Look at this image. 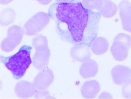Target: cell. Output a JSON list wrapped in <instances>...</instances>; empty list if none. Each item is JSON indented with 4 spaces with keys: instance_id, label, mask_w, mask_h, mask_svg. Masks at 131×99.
Masks as SVG:
<instances>
[{
    "instance_id": "obj_18",
    "label": "cell",
    "mask_w": 131,
    "mask_h": 99,
    "mask_svg": "<svg viewBox=\"0 0 131 99\" xmlns=\"http://www.w3.org/2000/svg\"><path fill=\"white\" fill-rule=\"evenodd\" d=\"M99 98H112L111 94L107 92H103L100 94Z\"/></svg>"
},
{
    "instance_id": "obj_19",
    "label": "cell",
    "mask_w": 131,
    "mask_h": 99,
    "mask_svg": "<svg viewBox=\"0 0 131 99\" xmlns=\"http://www.w3.org/2000/svg\"><path fill=\"white\" fill-rule=\"evenodd\" d=\"M35 1L43 5H47L51 2L52 0H35Z\"/></svg>"
},
{
    "instance_id": "obj_1",
    "label": "cell",
    "mask_w": 131,
    "mask_h": 99,
    "mask_svg": "<svg viewBox=\"0 0 131 99\" xmlns=\"http://www.w3.org/2000/svg\"><path fill=\"white\" fill-rule=\"evenodd\" d=\"M55 21L60 35L70 41L78 43L86 38H94L101 18L99 13L84 7L80 0L54 3L48 11Z\"/></svg>"
},
{
    "instance_id": "obj_21",
    "label": "cell",
    "mask_w": 131,
    "mask_h": 99,
    "mask_svg": "<svg viewBox=\"0 0 131 99\" xmlns=\"http://www.w3.org/2000/svg\"><path fill=\"white\" fill-rule=\"evenodd\" d=\"M71 1V0H55L56 2L58 3L67 2Z\"/></svg>"
},
{
    "instance_id": "obj_8",
    "label": "cell",
    "mask_w": 131,
    "mask_h": 99,
    "mask_svg": "<svg viewBox=\"0 0 131 99\" xmlns=\"http://www.w3.org/2000/svg\"><path fill=\"white\" fill-rule=\"evenodd\" d=\"M96 10L103 17L111 18L116 14L118 7L111 0H101Z\"/></svg>"
},
{
    "instance_id": "obj_3",
    "label": "cell",
    "mask_w": 131,
    "mask_h": 99,
    "mask_svg": "<svg viewBox=\"0 0 131 99\" xmlns=\"http://www.w3.org/2000/svg\"><path fill=\"white\" fill-rule=\"evenodd\" d=\"M50 17L46 13L40 12L31 17L25 23L24 28L27 35H34L43 29L49 23Z\"/></svg>"
},
{
    "instance_id": "obj_6",
    "label": "cell",
    "mask_w": 131,
    "mask_h": 99,
    "mask_svg": "<svg viewBox=\"0 0 131 99\" xmlns=\"http://www.w3.org/2000/svg\"><path fill=\"white\" fill-rule=\"evenodd\" d=\"M24 33V30L19 26H11L8 30L7 37L3 41V45H18L23 38Z\"/></svg>"
},
{
    "instance_id": "obj_7",
    "label": "cell",
    "mask_w": 131,
    "mask_h": 99,
    "mask_svg": "<svg viewBox=\"0 0 131 99\" xmlns=\"http://www.w3.org/2000/svg\"><path fill=\"white\" fill-rule=\"evenodd\" d=\"M100 89V84L96 80L86 81L81 87V95L85 98H94L96 96Z\"/></svg>"
},
{
    "instance_id": "obj_2",
    "label": "cell",
    "mask_w": 131,
    "mask_h": 99,
    "mask_svg": "<svg viewBox=\"0 0 131 99\" xmlns=\"http://www.w3.org/2000/svg\"><path fill=\"white\" fill-rule=\"evenodd\" d=\"M22 48L17 54L8 58L5 64L14 75L17 77L23 75L31 63L30 48L28 47Z\"/></svg>"
},
{
    "instance_id": "obj_11",
    "label": "cell",
    "mask_w": 131,
    "mask_h": 99,
    "mask_svg": "<svg viewBox=\"0 0 131 99\" xmlns=\"http://www.w3.org/2000/svg\"><path fill=\"white\" fill-rule=\"evenodd\" d=\"M109 46V43L106 39L103 37H99L92 42L91 50L95 55H101L106 53Z\"/></svg>"
},
{
    "instance_id": "obj_12",
    "label": "cell",
    "mask_w": 131,
    "mask_h": 99,
    "mask_svg": "<svg viewBox=\"0 0 131 99\" xmlns=\"http://www.w3.org/2000/svg\"><path fill=\"white\" fill-rule=\"evenodd\" d=\"M16 16L15 10L11 8L4 9L1 13V25L4 26L10 25L14 21Z\"/></svg>"
},
{
    "instance_id": "obj_5",
    "label": "cell",
    "mask_w": 131,
    "mask_h": 99,
    "mask_svg": "<svg viewBox=\"0 0 131 99\" xmlns=\"http://www.w3.org/2000/svg\"><path fill=\"white\" fill-rule=\"evenodd\" d=\"M70 54L73 59L80 62L90 60L91 57L90 48L84 43L74 46L71 50Z\"/></svg>"
},
{
    "instance_id": "obj_13",
    "label": "cell",
    "mask_w": 131,
    "mask_h": 99,
    "mask_svg": "<svg viewBox=\"0 0 131 99\" xmlns=\"http://www.w3.org/2000/svg\"><path fill=\"white\" fill-rule=\"evenodd\" d=\"M113 41L125 45L129 49L131 46L130 36L124 33L118 34L114 38Z\"/></svg>"
},
{
    "instance_id": "obj_4",
    "label": "cell",
    "mask_w": 131,
    "mask_h": 99,
    "mask_svg": "<svg viewBox=\"0 0 131 99\" xmlns=\"http://www.w3.org/2000/svg\"><path fill=\"white\" fill-rule=\"evenodd\" d=\"M113 82L116 85H121L131 78V70L128 67L118 65L111 71Z\"/></svg>"
},
{
    "instance_id": "obj_15",
    "label": "cell",
    "mask_w": 131,
    "mask_h": 99,
    "mask_svg": "<svg viewBox=\"0 0 131 99\" xmlns=\"http://www.w3.org/2000/svg\"><path fill=\"white\" fill-rule=\"evenodd\" d=\"M124 30L131 33V14L120 16Z\"/></svg>"
},
{
    "instance_id": "obj_10",
    "label": "cell",
    "mask_w": 131,
    "mask_h": 99,
    "mask_svg": "<svg viewBox=\"0 0 131 99\" xmlns=\"http://www.w3.org/2000/svg\"><path fill=\"white\" fill-rule=\"evenodd\" d=\"M129 49L125 45L113 41L110 48L112 55L116 61L122 62L127 59Z\"/></svg>"
},
{
    "instance_id": "obj_20",
    "label": "cell",
    "mask_w": 131,
    "mask_h": 99,
    "mask_svg": "<svg viewBox=\"0 0 131 99\" xmlns=\"http://www.w3.org/2000/svg\"><path fill=\"white\" fill-rule=\"evenodd\" d=\"M13 0H1V4L3 5H6L11 3Z\"/></svg>"
},
{
    "instance_id": "obj_14",
    "label": "cell",
    "mask_w": 131,
    "mask_h": 99,
    "mask_svg": "<svg viewBox=\"0 0 131 99\" xmlns=\"http://www.w3.org/2000/svg\"><path fill=\"white\" fill-rule=\"evenodd\" d=\"M118 9L119 16L131 14V3L127 0H123L118 4Z\"/></svg>"
},
{
    "instance_id": "obj_9",
    "label": "cell",
    "mask_w": 131,
    "mask_h": 99,
    "mask_svg": "<svg viewBox=\"0 0 131 99\" xmlns=\"http://www.w3.org/2000/svg\"><path fill=\"white\" fill-rule=\"evenodd\" d=\"M99 70L98 64L94 60L90 59L83 62L80 66L79 73L82 78H88L94 77Z\"/></svg>"
},
{
    "instance_id": "obj_17",
    "label": "cell",
    "mask_w": 131,
    "mask_h": 99,
    "mask_svg": "<svg viewBox=\"0 0 131 99\" xmlns=\"http://www.w3.org/2000/svg\"><path fill=\"white\" fill-rule=\"evenodd\" d=\"M122 94L124 98H131V79L123 83L122 87Z\"/></svg>"
},
{
    "instance_id": "obj_16",
    "label": "cell",
    "mask_w": 131,
    "mask_h": 99,
    "mask_svg": "<svg viewBox=\"0 0 131 99\" xmlns=\"http://www.w3.org/2000/svg\"><path fill=\"white\" fill-rule=\"evenodd\" d=\"M101 0H82V5L89 10H93L97 8Z\"/></svg>"
}]
</instances>
